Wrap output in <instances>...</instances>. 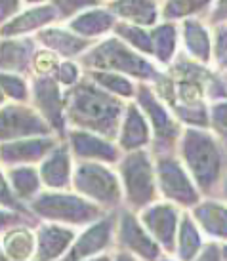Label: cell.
Instances as JSON below:
<instances>
[{"instance_id":"obj_1","label":"cell","mask_w":227,"mask_h":261,"mask_svg":"<svg viewBox=\"0 0 227 261\" xmlns=\"http://www.w3.org/2000/svg\"><path fill=\"white\" fill-rule=\"evenodd\" d=\"M63 113L79 130L115 141L120 128L122 103L94 82H77L63 99Z\"/></svg>"},{"instance_id":"obj_2","label":"cell","mask_w":227,"mask_h":261,"mask_svg":"<svg viewBox=\"0 0 227 261\" xmlns=\"http://www.w3.org/2000/svg\"><path fill=\"white\" fill-rule=\"evenodd\" d=\"M182 159L189 170L193 183L203 193H210L221 179L223 156L218 141L205 130L189 128L182 139Z\"/></svg>"},{"instance_id":"obj_3","label":"cell","mask_w":227,"mask_h":261,"mask_svg":"<svg viewBox=\"0 0 227 261\" xmlns=\"http://www.w3.org/2000/svg\"><path fill=\"white\" fill-rule=\"evenodd\" d=\"M27 208L42 219L61 225H90L105 216V208L69 193H38Z\"/></svg>"},{"instance_id":"obj_4","label":"cell","mask_w":227,"mask_h":261,"mask_svg":"<svg viewBox=\"0 0 227 261\" xmlns=\"http://www.w3.org/2000/svg\"><path fill=\"white\" fill-rule=\"evenodd\" d=\"M86 65L95 67L97 71H113V73H124L141 80L159 79V73L155 65L147 59L139 58L138 54L130 50V46L118 42L115 38L105 40L86 56Z\"/></svg>"},{"instance_id":"obj_5","label":"cell","mask_w":227,"mask_h":261,"mask_svg":"<svg viewBox=\"0 0 227 261\" xmlns=\"http://www.w3.org/2000/svg\"><path fill=\"white\" fill-rule=\"evenodd\" d=\"M71 183L81 196L92 200L102 208H113L120 202L122 187L118 177L103 162L82 160L71 174Z\"/></svg>"},{"instance_id":"obj_6","label":"cell","mask_w":227,"mask_h":261,"mask_svg":"<svg viewBox=\"0 0 227 261\" xmlns=\"http://www.w3.org/2000/svg\"><path fill=\"white\" fill-rule=\"evenodd\" d=\"M120 177L126 202L132 210H143L155 202V175L151 159L143 149L130 151L120 160Z\"/></svg>"},{"instance_id":"obj_7","label":"cell","mask_w":227,"mask_h":261,"mask_svg":"<svg viewBox=\"0 0 227 261\" xmlns=\"http://www.w3.org/2000/svg\"><path fill=\"white\" fill-rule=\"evenodd\" d=\"M157 179L162 195L178 206L193 208L198 202V191L180 160L164 154L157 160Z\"/></svg>"},{"instance_id":"obj_8","label":"cell","mask_w":227,"mask_h":261,"mask_svg":"<svg viewBox=\"0 0 227 261\" xmlns=\"http://www.w3.org/2000/svg\"><path fill=\"white\" fill-rule=\"evenodd\" d=\"M50 132V126L35 109L19 103L0 109V143L33 136H48Z\"/></svg>"},{"instance_id":"obj_9","label":"cell","mask_w":227,"mask_h":261,"mask_svg":"<svg viewBox=\"0 0 227 261\" xmlns=\"http://www.w3.org/2000/svg\"><path fill=\"white\" fill-rule=\"evenodd\" d=\"M180 221V212L168 202L149 204L141 212L139 223L153 237V240L161 246V250L174 254L176 248V231Z\"/></svg>"},{"instance_id":"obj_10","label":"cell","mask_w":227,"mask_h":261,"mask_svg":"<svg viewBox=\"0 0 227 261\" xmlns=\"http://www.w3.org/2000/svg\"><path fill=\"white\" fill-rule=\"evenodd\" d=\"M115 223H117L115 216H103L97 221L90 223V227L82 234L74 237L61 261H84L103 254V250L111 244Z\"/></svg>"},{"instance_id":"obj_11","label":"cell","mask_w":227,"mask_h":261,"mask_svg":"<svg viewBox=\"0 0 227 261\" xmlns=\"http://www.w3.org/2000/svg\"><path fill=\"white\" fill-rule=\"evenodd\" d=\"M33 99L38 115L50 126V130H56L59 136H63L65 113H63V97L58 80L52 79L50 74L33 80Z\"/></svg>"},{"instance_id":"obj_12","label":"cell","mask_w":227,"mask_h":261,"mask_svg":"<svg viewBox=\"0 0 227 261\" xmlns=\"http://www.w3.org/2000/svg\"><path fill=\"white\" fill-rule=\"evenodd\" d=\"M118 240L124 246L128 254L138 255L143 261L161 259V246L153 240V237L145 231V227L139 223V219L132 212H122L117 219Z\"/></svg>"},{"instance_id":"obj_13","label":"cell","mask_w":227,"mask_h":261,"mask_svg":"<svg viewBox=\"0 0 227 261\" xmlns=\"http://www.w3.org/2000/svg\"><path fill=\"white\" fill-rule=\"evenodd\" d=\"M56 145H58V139L50 136H33V138L0 143V164L14 168L40 162Z\"/></svg>"},{"instance_id":"obj_14","label":"cell","mask_w":227,"mask_h":261,"mask_svg":"<svg viewBox=\"0 0 227 261\" xmlns=\"http://www.w3.org/2000/svg\"><path fill=\"white\" fill-rule=\"evenodd\" d=\"M77 232L61 223H44L35 234V254L31 261H58L69 250Z\"/></svg>"},{"instance_id":"obj_15","label":"cell","mask_w":227,"mask_h":261,"mask_svg":"<svg viewBox=\"0 0 227 261\" xmlns=\"http://www.w3.org/2000/svg\"><path fill=\"white\" fill-rule=\"evenodd\" d=\"M138 101L139 105L145 109V115L149 116V120L153 124L155 136L159 141H166V143H174L180 134H182V128L180 124L170 116V113L166 111V107L162 105V101L153 94V90L147 86L139 88L138 94Z\"/></svg>"},{"instance_id":"obj_16","label":"cell","mask_w":227,"mask_h":261,"mask_svg":"<svg viewBox=\"0 0 227 261\" xmlns=\"http://www.w3.org/2000/svg\"><path fill=\"white\" fill-rule=\"evenodd\" d=\"M40 162L42 164L38 170V177H40V183L44 187L61 191V189H67L71 185L73 166H71L69 147L65 143H58Z\"/></svg>"},{"instance_id":"obj_17","label":"cell","mask_w":227,"mask_h":261,"mask_svg":"<svg viewBox=\"0 0 227 261\" xmlns=\"http://www.w3.org/2000/svg\"><path fill=\"white\" fill-rule=\"evenodd\" d=\"M71 147L77 159L92 160V162H118V147L109 139L95 136L86 130L71 132Z\"/></svg>"},{"instance_id":"obj_18","label":"cell","mask_w":227,"mask_h":261,"mask_svg":"<svg viewBox=\"0 0 227 261\" xmlns=\"http://www.w3.org/2000/svg\"><path fill=\"white\" fill-rule=\"evenodd\" d=\"M117 139L120 149H124L128 152L139 151V149L149 145V124L134 103L126 107L124 120L120 122Z\"/></svg>"},{"instance_id":"obj_19","label":"cell","mask_w":227,"mask_h":261,"mask_svg":"<svg viewBox=\"0 0 227 261\" xmlns=\"http://www.w3.org/2000/svg\"><path fill=\"white\" fill-rule=\"evenodd\" d=\"M59 15L54 6H38L31 8L27 12H23L21 15H17L14 19H10L8 23L2 25L0 29V37H19V35H27L31 31H37L40 27H44L54 19H58Z\"/></svg>"},{"instance_id":"obj_20","label":"cell","mask_w":227,"mask_h":261,"mask_svg":"<svg viewBox=\"0 0 227 261\" xmlns=\"http://www.w3.org/2000/svg\"><path fill=\"white\" fill-rule=\"evenodd\" d=\"M38 40L44 44L50 51L56 56H65V58H73L79 56L84 50L90 48L88 38L79 37L77 33H69L65 29H44L38 33Z\"/></svg>"},{"instance_id":"obj_21","label":"cell","mask_w":227,"mask_h":261,"mask_svg":"<svg viewBox=\"0 0 227 261\" xmlns=\"http://www.w3.org/2000/svg\"><path fill=\"white\" fill-rule=\"evenodd\" d=\"M193 221L200 225V229L212 237L214 240L225 239V206L216 200H208L203 204L193 206Z\"/></svg>"},{"instance_id":"obj_22","label":"cell","mask_w":227,"mask_h":261,"mask_svg":"<svg viewBox=\"0 0 227 261\" xmlns=\"http://www.w3.org/2000/svg\"><path fill=\"white\" fill-rule=\"evenodd\" d=\"M2 252L8 257V261H31L35 254V234L31 229L15 225L6 232H2Z\"/></svg>"},{"instance_id":"obj_23","label":"cell","mask_w":227,"mask_h":261,"mask_svg":"<svg viewBox=\"0 0 227 261\" xmlns=\"http://www.w3.org/2000/svg\"><path fill=\"white\" fill-rule=\"evenodd\" d=\"M183 42H185L189 56L197 63L206 65L210 61L212 44H210L208 31L205 29V25L200 21H197V19H185L183 21Z\"/></svg>"},{"instance_id":"obj_24","label":"cell","mask_w":227,"mask_h":261,"mask_svg":"<svg viewBox=\"0 0 227 261\" xmlns=\"http://www.w3.org/2000/svg\"><path fill=\"white\" fill-rule=\"evenodd\" d=\"M109 10L136 25H153L159 17L155 0H113Z\"/></svg>"},{"instance_id":"obj_25","label":"cell","mask_w":227,"mask_h":261,"mask_svg":"<svg viewBox=\"0 0 227 261\" xmlns=\"http://www.w3.org/2000/svg\"><path fill=\"white\" fill-rule=\"evenodd\" d=\"M200 248H203V239H200L197 223L193 221L189 214H182L180 221H178L176 248H174V252L178 254V259L193 261L195 255L200 252Z\"/></svg>"},{"instance_id":"obj_26","label":"cell","mask_w":227,"mask_h":261,"mask_svg":"<svg viewBox=\"0 0 227 261\" xmlns=\"http://www.w3.org/2000/svg\"><path fill=\"white\" fill-rule=\"evenodd\" d=\"M8 185L12 189V193L15 195V198L19 202H27L31 198H35L38 195V191L42 187L40 183V177H38V172L35 168L27 166H14L8 170L6 174Z\"/></svg>"},{"instance_id":"obj_27","label":"cell","mask_w":227,"mask_h":261,"mask_svg":"<svg viewBox=\"0 0 227 261\" xmlns=\"http://www.w3.org/2000/svg\"><path fill=\"white\" fill-rule=\"evenodd\" d=\"M69 27L79 35V37H86L90 38L99 37V35H105L109 33L113 27H115V19L109 12L105 10H88L84 14L77 15L73 21L69 23Z\"/></svg>"},{"instance_id":"obj_28","label":"cell","mask_w":227,"mask_h":261,"mask_svg":"<svg viewBox=\"0 0 227 261\" xmlns=\"http://www.w3.org/2000/svg\"><path fill=\"white\" fill-rule=\"evenodd\" d=\"M31 44L21 40H2L0 42V71L2 73H19L29 67Z\"/></svg>"},{"instance_id":"obj_29","label":"cell","mask_w":227,"mask_h":261,"mask_svg":"<svg viewBox=\"0 0 227 261\" xmlns=\"http://www.w3.org/2000/svg\"><path fill=\"white\" fill-rule=\"evenodd\" d=\"M149 35H151V54H155L161 63H168L170 58L176 54V27L170 23H162Z\"/></svg>"},{"instance_id":"obj_30","label":"cell","mask_w":227,"mask_h":261,"mask_svg":"<svg viewBox=\"0 0 227 261\" xmlns=\"http://www.w3.org/2000/svg\"><path fill=\"white\" fill-rule=\"evenodd\" d=\"M92 82L97 84L99 88H103L105 92L117 95V97H134V92H136V86L134 82L126 79L124 74L118 73H111V71H92Z\"/></svg>"},{"instance_id":"obj_31","label":"cell","mask_w":227,"mask_h":261,"mask_svg":"<svg viewBox=\"0 0 227 261\" xmlns=\"http://www.w3.org/2000/svg\"><path fill=\"white\" fill-rule=\"evenodd\" d=\"M210 4H212V0H168L162 14L166 19H180V17L198 14Z\"/></svg>"},{"instance_id":"obj_32","label":"cell","mask_w":227,"mask_h":261,"mask_svg":"<svg viewBox=\"0 0 227 261\" xmlns=\"http://www.w3.org/2000/svg\"><path fill=\"white\" fill-rule=\"evenodd\" d=\"M0 90H2L4 97H10L15 103H23L29 99L27 82L17 73H2L0 71Z\"/></svg>"},{"instance_id":"obj_33","label":"cell","mask_w":227,"mask_h":261,"mask_svg":"<svg viewBox=\"0 0 227 261\" xmlns=\"http://www.w3.org/2000/svg\"><path fill=\"white\" fill-rule=\"evenodd\" d=\"M115 31H117V37H122L136 50L151 54V35L147 31L139 29V27H136L132 23H117Z\"/></svg>"},{"instance_id":"obj_34","label":"cell","mask_w":227,"mask_h":261,"mask_svg":"<svg viewBox=\"0 0 227 261\" xmlns=\"http://www.w3.org/2000/svg\"><path fill=\"white\" fill-rule=\"evenodd\" d=\"M59 61L58 56L50 50H40L35 54V59H33V69L38 76H46V74L56 73Z\"/></svg>"},{"instance_id":"obj_35","label":"cell","mask_w":227,"mask_h":261,"mask_svg":"<svg viewBox=\"0 0 227 261\" xmlns=\"http://www.w3.org/2000/svg\"><path fill=\"white\" fill-rule=\"evenodd\" d=\"M97 4H99V0H54L52 6L56 8L58 15L69 17V15L84 10V8H92V6H97Z\"/></svg>"},{"instance_id":"obj_36","label":"cell","mask_w":227,"mask_h":261,"mask_svg":"<svg viewBox=\"0 0 227 261\" xmlns=\"http://www.w3.org/2000/svg\"><path fill=\"white\" fill-rule=\"evenodd\" d=\"M0 204L4 206V208H10V210H15V212H23V214H27L29 208L27 206H23V202H19L15 195L12 193V189L8 185V179L6 175L0 172Z\"/></svg>"},{"instance_id":"obj_37","label":"cell","mask_w":227,"mask_h":261,"mask_svg":"<svg viewBox=\"0 0 227 261\" xmlns=\"http://www.w3.org/2000/svg\"><path fill=\"white\" fill-rule=\"evenodd\" d=\"M56 76H58V82L59 84H63V86H73L79 82V76H81V71H79V67L77 63L73 61H63V63H59L58 69H56Z\"/></svg>"},{"instance_id":"obj_38","label":"cell","mask_w":227,"mask_h":261,"mask_svg":"<svg viewBox=\"0 0 227 261\" xmlns=\"http://www.w3.org/2000/svg\"><path fill=\"white\" fill-rule=\"evenodd\" d=\"M27 216L29 214L10 210V208H0V232H6L8 229H12L15 225L27 223Z\"/></svg>"},{"instance_id":"obj_39","label":"cell","mask_w":227,"mask_h":261,"mask_svg":"<svg viewBox=\"0 0 227 261\" xmlns=\"http://www.w3.org/2000/svg\"><path fill=\"white\" fill-rule=\"evenodd\" d=\"M208 124H212L214 130H218L220 136H223L225 132V105L223 103H216L210 113H208Z\"/></svg>"},{"instance_id":"obj_40","label":"cell","mask_w":227,"mask_h":261,"mask_svg":"<svg viewBox=\"0 0 227 261\" xmlns=\"http://www.w3.org/2000/svg\"><path fill=\"white\" fill-rule=\"evenodd\" d=\"M223 248L218 242H210L205 248H200V252L195 255L193 261H223Z\"/></svg>"},{"instance_id":"obj_41","label":"cell","mask_w":227,"mask_h":261,"mask_svg":"<svg viewBox=\"0 0 227 261\" xmlns=\"http://www.w3.org/2000/svg\"><path fill=\"white\" fill-rule=\"evenodd\" d=\"M19 10V0H0V23L8 21Z\"/></svg>"},{"instance_id":"obj_42","label":"cell","mask_w":227,"mask_h":261,"mask_svg":"<svg viewBox=\"0 0 227 261\" xmlns=\"http://www.w3.org/2000/svg\"><path fill=\"white\" fill-rule=\"evenodd\" d=\"M225 35H223V25L218 27V38H216V54H218V65L223 67V59H225Z\"/></svg>"},{"instance_id":"obj_43","label":"cell","mask_w":227,"mask_h":261,"mask_svg":"<svg viewBox=\"0 0 227 261\" xmlns=\"http://www.w3.org/2000/svg\"><path fill=\"white\" fill-rule=\"evenodd\" d=\"M111 261H136V259H134L132 254H128V252H120V254L115 255V259H111Z\"/></svg>"},{"instance_id":"obj_44","label":"cell","mask_w":227,"mask_h":261,"mask_svg":"<svg viewBox=\"0 0 227 261\" xmlns=\"http://www.w3.org/2000/svg\"><path fill=\"white\" fill-rule=\"evenodd\" d=\"M113 257L111 255H107V254H99V255H95V257H90V259H84V261H111Z\"/></svg>"},{"instance_id":"obj_45","label":"cell","mask_w":227,"mask_h":261,"mask_svg":"<svg viewBox=\"0 0 227 261\" xmlns=\"http://www.w3.org/2000/svg\"><path fill=\"white\" fill-rule=\"evenodd\" d=\"M4 103V94H2V90H0V105Z\"/></svg>"},{"instance_id":"obj_46","label":"cell","mask_w":227,"mask_h":261,"mask_svg":"<svg viewBox=\"0 0 227 261\" xmlns=\"http://www.w3.org/2000/svg\"><path fill=\"white\" fill-rule=\"evenodd\" d=\"M27 2H31V4H35V2H42V0H27Z\"/></svg>"},{"instance_id":"obj_47","label":"cell","mask_w":227,"mask_h":261,"mask_svg":"<svg viewBox=\"0 0 227 261\" xmlns=\"http://www.w3.org/2000/svg\"><path fill=\"white\" fill-rule=\"evenodd\" d=\"M159 261H172V259H159Z\"/></svg>"}]
</instances>
